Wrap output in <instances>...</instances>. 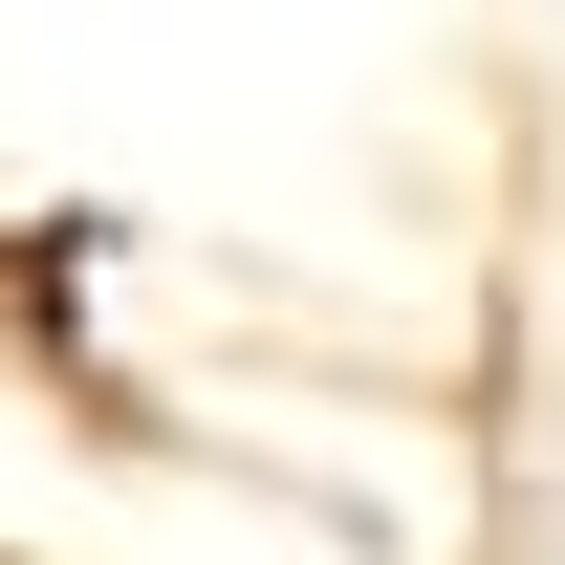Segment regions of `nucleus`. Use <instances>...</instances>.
<instances>
[]
</instances>
